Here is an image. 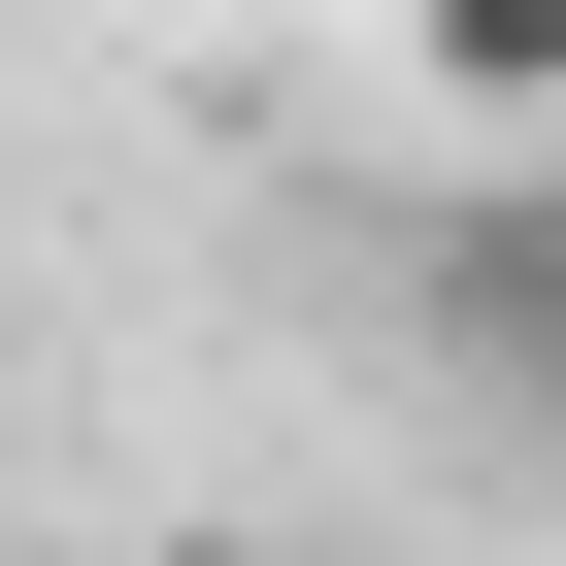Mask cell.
<instances>
[{"label":"cell","mask_w":566,"mask_h":566,"mask_svg":"<svg viewBox=\"0 0 566 566\" xmlns=\"http://www.w3.org/2000/svg\"><path fill=\"white\" fill-rule=\"evenodd\" d=\"M400 301H433V367H467V400H533V433H566V200H467Z\"/></svg>","instance_id":"obj_1"},{"label":"cell","mask_w":566,"mask_h":566,"mask_svg":"<svg viewBox=\"0 0 566 566\" xmlns=\"http://www.w3.org/2000/svg\"><path fill=\"white\" fill-rule=\"evenodd\" d=\"M433 134H566V0H467V34H400Z\"/></svg>","instance_id":"obj_2"}]
</instances>
